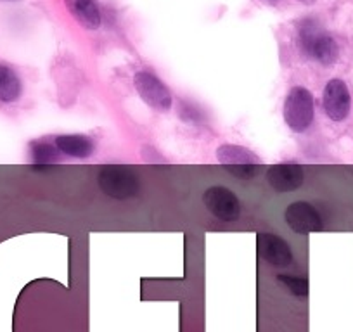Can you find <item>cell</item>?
Listing matches in <instances>:
<instances>
[{"label": "cell", "mask_w": 353, "mask_h": 332, "mask_svg": "<svg viewBox=\"0 0 353 332\" xmlns=\"http://www.w3.org/2000/svg\"><path fill=\"white\" fill-rule=\"evenodd\" d=\"M56 147L59 149L61 154L71 156V158H88L94 152V142L92 138L87 135L80 134H68V135H57L54 141Z\"/></svg>", "instance_id": "obj_12"}, {"label": "cell", "mask_w": 353, "mask_h": 332, "mask_svg": "<svg viewBox=\"0 0 353 332\" xmlns=\"http://www.w3.org/2000/svg\"><path fill=\"white\" fill-rule=\"evenodd\" d=\"M284 121L294 134H303L310 128L315 114L314 96L305 87H293L284 99Z\"/></svg>", "instance_id": "obj_2"}, {"label": "cell", "mask_w": 353, "mask_h": 332, "mask_svg": "<svg viewBox=\"0 0 353 332\" xmlns=\"http://www.w3.org/2000/svg\"><path fill=\"white\" fill-rule=\"evenodd\" d=\"M134 85L141 99L158 113H166L172 107V94L168 87L149 71H139L134 76Z\"/></svg>", "instance_id": "obj_5"}, {"label": "cell", "mask_w": 353, "mask_h": 332, "mask_svg": "<svg viewBox=\"0 0 353 332\" xmlns=\"http://www.w3.org/2000/svg\"><path fill=\"white\" fill-rule=\"evenodd\" d=\"M101 191L113 199H128L135 196L141 187L137 174L127 166H104L97 175Z\"/></svg>", "instance_id": "obj_3"}, {"label": "cell", "mask_w": 353, "mask_h": 332, "mask_svg": "<svg viewBox=\"0 0 353 332\" xmlns=\"http://www.w3.org/2000/svg\"><path fill=\"white\" fill-rule=\"evenodd\" d=\"M322 106L329 120L343 121L348 118L352 97H350V90L345 81L332 78L325 83L324 92H322Z\"/></svg>", "instance_id": "obj_7"}, {"label": "cell", "mask_w": 353, "mask_h": 332, "mask_svg": "<svg viewBox=\"0 0 353 332\" xmlns=\"http://www.w3.org/2000/svg\"><path fill=\"white\" fill-rule=\"evenodd\" d=\"M258 255L274 267H288L293 263V251L288 240L270 232H261L256 237Z\"/></svg>", "instance_id": "obj_8"}, {"label": "cell", "mask_w": 353, "mask_h": 332, "mask_svg": "<svg viewBox=\"0 0 353 332\" xmlns=\"http://www.w3.org/2000/svg\"><path fill=\"white\" fill-rule=\"evenodd\" d=\"M216 159L225 166L227 170L232 172L236 177L243 178V180L254 177L261 165V159L253 151L236 144L220 145L216 149Z\"/></svg>", "instance_id": "obj_4"}, {"label": "cell", "mask_w": 353, "mask_h": 332, "mask_svg": "<svg viewBox=\"0 0 353 332\" xmlns=\"http://www.w3.org/2000/svg\"><path fill=\"white\" fill-rule=\"evenodd\" d=\"M21 92L23 83L18 73L8 64H0V103H16Z\"/></svg>", "instance_id": "obj_13"}, {"label": "cell", "mask_w": 353, "mask_h": 332, "mask_svg": "<svg viewBox=\"0 0 353 332\" xmlns=\"http://www.w3.org/2000/svg\"><path fill=\"white\" fill-rule=\"evenodd\" d=\"M203 201L208 211L222 222L230 223L239 218L241 203L237 196L227 187H220V185L210 187L203 196Z\"/></svg>", "instance_id": "obj_6"}, {"label": "cell", "mask_w": 353, "mask_h": 332, "mask_svg": "<svg viewBox=\"0 0 353 332\" xmlns=\"http://www.w3.org/2000/svg\"><path fill=\"white\" fill-rule=\"evenodd\" d=\"M30 156L37 166H43L59 161L61 152L56 147V144H50L47 141H35L30 144Z\"/></svg>", "instance_id": "obj_14"}, {"label": "cell", "mask_w": 353, "mask_h": 332, "mask_svg": "<svg viewBox=\"0 0 353 332\" xmlns=\"http://www.w3.org/2000/svg\"><path fill=\"white\" fill-rule=\"evenodd\" d=\"M70 14L87 30H97L101 26V11L96 0H64Z\"/></svg>", "instance_id": "obj_11"}, {"label": "cell", "mask_w": 353, "mask_h": 332, "mask_svg": "<svg viewBox=\"0 0 353 332\" xmlns=\"http://www.w3.org/2000/svg\"><path fill=\"white\" fill-rule=\"evenodd\" d=\"M288 227L296 234H312L322 230V218L317 209L305 201H296L290 205L284 213Z\"/></svg>", "instance_id": "obj_9"}, {"label": "cell", "mask_w": 353, "mask_h": 332, "mask_svg": "<svg viewBox=\"0 0 353 332\" xmlns=\"http://www.w3.org/2000/svg\"><path fill=\"white\" fill-rule=\"evenodd\" d=\"M298 42H300L305 56L317 61V63L329 66V64H334L338 61V43L315 19L308 18L300 23Z\"/></svg>", "instance_id": "obj_1"}, {"label": "cell", "mask_w": 353, "mask_h": 332, "mask_svg": "<svg viewBox=\"0 0 353 332\" xmlns=\"http://www.w3.org/2000/svg\"><path fill=\"white\" fill-rule=\"evenodd\" d=\"M269 2H277V0H269Z\"/></svg>", "instance_id": "obj_17"}, {"label": "cell", "mask_w": 353, "mask_h": 332, "mask_svg": "<svg viewBox=\"0 0 353 332\" xmlns=\"http://www.w3.org/2000/svg\"><path fill=\"white\" fill-rule=\"evenodd\" d=\"M281 282L286 284L294 294L305 296L308 293V280L305 277H293V276H279Z\"/></svg>", "instance_id": "obj_15"}, {"label": "cell", "mask_w": 353, "mask_h": 332, "mask_svg": "<svg viewBox=\"0 0 353 332\" xmlns=\"http://www.w3.org/2000/svg\"><path fill=\"white\" fill-rule=\"evenodd\" d=\"M301 4H307V6H312V4H315V0H300Z\"/></svg>", "instance_id": "obj_16"}, {"label": "cell", "mask_w": 353, "mask_h": 332, "mask_svg": "<svg viewBox=\"0 0 353 332\" xmlns=\"http://www.w3.org/2000/svg\"><path fill=\"white\" fill-rule=\"evenodd\" d=\"M267 182H269L270 187L274 189L279 194L284 192L296 191L298 187L303 185V168L300 165H294V163H279V165L270 166L267 170Z\"/></svg>", "instance_id": "obj_10"}]
</instances>
